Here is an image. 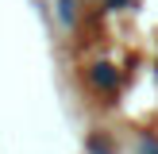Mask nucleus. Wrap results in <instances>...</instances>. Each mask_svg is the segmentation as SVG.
<instances>
[{"label":"nucleus","instance_id":"obj_1","mask_svg":"<svg viewBox=\"0 0 158 154\" xmlns=\"http://www.w3.org/2000/svg\"><path fill=\"white\" fill-rule=\"evenodd\" d=\"M93 81H97L100 89H108V85H116V73L108 66H97V69H93Z\"/></svg>","mask_w":158,"mask_h":154}]
</instances>
